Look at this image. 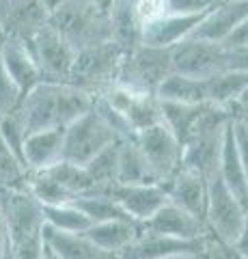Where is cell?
I'll list each match as a JSON object with an SVG mask.
<instances>
[{
	"label": "cell",
	"instance_id": "6da1fadb",
	"mask_svg": "<svg viewBox=\"0 0 248 259\" xmlns=\"http://www.w3.org/2000/svg\"><path fill=\"white\" fill-rule=\"evenodd\" d=\"M93 106V95L71 82L41 80L22 95L15 112L20 115L26 134L39 130L67 127L71 121L84 115Z\"/></svg>",
	"mask_w": 248,
	"mask_h": 259
},
{
	"label": "cell",
	"instance_id": "7a4b0ae2",
	"mask_svg": "<svg viewBox=\"0 0 248 259\" xmlns=\"http://www.w3.org/2000/svg\"><path fill=\"white\" fill-rule=\"evenodd\" d=\"M0 212L9 236V255L13 259H41L45 248L43 205L28 186L0 190Z\"/></svg>",
	"mask_w": 248,
	"mask_h": 259
},
{
	"label": "cell",
	"instance_id": "3957f363",
	"mask_svg": "<svg viewBox=\"0 0 248 259\" xmlns=\"http://www.w3.org/2000/svg\"><path fill=\"white\" fill-rule=\"evenodd\" d=\"M233 117H235L233 108L207 104L194 127H192L190 136L183 143L181 164L201 173L207 182L218 175L222 141H225V132Z\"/></svg>",
	"mask_w": 248,
	"mask_h": 259
},
{
	"label": "cell",
	"instance_id": "277c9868",
	"mask_svg": "<svg viewBox=\"0 0 248 259\" xmlns=\"http://www.w3.org/2000/svg\"><path fill=\"white\" fill-rule=\"evenodd\" d=\"M47 22L74 46L76 52L113 39L108 9L97 0H65L50 13Z\"/></svg>",
	"mask_w": 248,
	"mask_h": 259
},
{
	"label": "cell",
	"instance_id": "5b68a950",
	"mask_svg": "<svg viewBox=\"0 0 248 259\" xmlns=\"http://www.w3.org/2000/svg\"><path fill=\"white\" fill-rule=\"evenodd\" d=\"M125 48L115 39H106L95 46L82 48L76 52L69 82L76 84L91 95H97L106 87L117 82L119 69L125 59Z\"/></svg>",
	"mask_w": 248,
	"mask_h": 259
},
{
	"label": "cell",
	"instance_id": "8992f818",
	"mask_svg": "<svg viewBox=\"0 0 248 259\" xmlns=\"http://www.w3.org/2000/svg\"><path fill=\"white\" fill-rule=\"evenodd\" d=\"M171 74V48H154L140 44L125 52L117 82L132 91L156 95L158 87Z\"/></svg>",
	"mask_w": 248,
	"mask_h": 259
},
{
	"label": "cell",
	"instance_id": "52a82bcc",
	"mask_svg": "<svg viewBox=\"0 0 248 259\" xmlns=\"http://www.w3.org/2000/svg\"><path fill=\"white\" fill-rule=\"evenodd\" d=\"M115 141H119L117 132L91 106V110H86L84 115H80L65 127V134H63V160L84 166L86 162L93 160L102 149H106Z\"/></svg>",
	"mask_w": 248,
	"mask_h": 259
},
{
	"label": "cell",
	"instance_id": "ba28073f",
	"mask_svg": "<svg viewBox=\"0 0 248 259\" xmlns=\"http://www.w3.org/2000/svg\"><path fill=\"white\" fill-rule=\"evenodd\" d=\"M246 205L231 192L220 177L216 175L207 182V205H205V229L212 238L235 244L242 231Z\"/></svg>",
	"mask_w": 248,
	"mask_h": 259
},
{
	"label": "cell",
	"instance_id": "9c48e42d",
	"mask_svg": "<svg viewBox=\"0 0 248 259\" xmlns=\"http://www.w3.org/2000/svg\"><path fill=\"white\" fill-rule=\"evenodd\" d=\"M171 69L190 78H210L229 69V50L218 41L186 37L171 48Z\"/></svg>",
	"mask_w": 248,
	"mask_h": 259
},
{
	"label": "cell",
	"instance_id": "30bf717a",
	"mask_svg": "<svg viewBox=\"0 0 248 259\" xmlns=\"http://www.w3.org/2000/svg\"><path fill=\"white\" fill-rule=\"evenodd\" d=\"M134 141L138 145L140 153L145 156L156 182L164 184L166 180H171L175 171L181 166L183 147L162 121L140 130V132L134 136Z\"/></svg>",
	"mask_w": 248,
	"mask_h": 259
},
{
	"label": "cell",
	"instance_id": "8fae6325",
	"mask_svg": "<svg viewBox=\"0 0 248 259\" xmlns=\"http://www.w3.org/2000/svg\"><path fill=\"white\" fill-rule=\"evenodd\" d=\"M30 50L41 69V76L47 82H69L74 67L76 50L50 22L43 24L30 39Z\"/></svg>",
	"mask_w": 248,
	"mask_h": 259
},
{
	"label": "cell",
	"instance_id": "7c38bea8",
	"mask_svg": "<svg viewBox=\"0 0 248 259\" xmlns=\"http://www.w3.org/2000/svg\"><path fill=\"white\" fill-rule=\"evenodd\" d=\"M95 97H100L110 108H115L119 115L127 121V125L132 127L134 136L138 134L140 130L162 121V117H160V102L156 95L138 93V91H132V89L119 84V82H113Z\"/></svg>",
	"mask_w": 248,
	"mask_h": 259
},
{
	"label": "cell",
	"instance_id": "4fadbf2b",
	"mask_svg": "<svg viewBox=\"0 0 248 259\" xmlns=\"http://www.w3.org/2000/svg\"><path fill=\"white\" fill-rule=\"evenodd\" d=\"M207 240L210 233L201 238H175L140 229L136 240L121 253V259H166L183 253H205Z\"/></svg>",
	"mask_w": 248,
	"mask_h": 259
},
{
	"label": "cell",
	"instance_id": "5bb4252c",
	"mask_svg": "<svg viewBox=\"0 0 248 259\" xmlns=\"http://www.w3.org/2000/svg\"><path fill=\"white\" fill-rule=\"evenodd\" d=\"M119 205H121L127 216L142 225L147 218L156 212L160 205L166 201V190L160 182H149V184H113L106 190Z\"/></svg>",
	"mask_w": 248,
	"mask_h": 259
},
{
	"label": "cell",
	"instance_id": "9a60e30c",
	"mask_svg": "<svg viewBox=\"0 0 248 259\" xmlns=\"http://www.w3.org/2000/svg\"><path fill=\"white\" fill-rule=\"evenodd\" d=\"M210 11V9H207ZM207 11L199 13H164L140 26V44L154 48H173L199 26Z\"/></svg>",
	"mask_w": 248,
	"mask_h": 259
},
{
	"label": "cell",
	"instance_id": "2e32d148",
	"mask_svg": "<svg viewBox=\"0 0 248 259\" xmlns=\"http://www.w3.org/2000/svg\"><path fill=\"white\" fill-rule=\"evenodd\" d=\"M166 199L171 203L179 205L181 209H186L192 216L201 218L205 223V205H207V180L192 171L188 166H179L171 180H166L164 184Z\"/></svg>",
	"mask_w": 248,
	"mask_h": 259
},
{
	"label": "cell",
	"instance_id": "e0dca14e",
	"mask_svg": "<svg viewBox=\"0 0 248 259\" xmlns=\"http://www.w3.org/2000/svg\"><path fill=\"white\" fill-rule=\"evenodd\" d=\"M3 63L22 95L28 93L35 84L43 80L41 69L35 61V54L30 50V44L15 35H9V32L3 35Z\"/></svg>",
	"mask_w": 248,
	"mask_h": 259
},
{
	"label": "cell",
	"instance_id": "ac0fdd59",
	"mask_svg": "<svg viewBox=\"0 0 248 259\" xmlns=\"http://www.w3.org/2000/svg\"><path fill=\"white\" fill-rule=\"evenodd\" d=\"M246 18H248V0H225V3L210 7V11L199 22V26L190 32V37L222 44Z\"/></svg>",
	"mask_w": 248,
	"mask_h": 259
},
{
	"label": "cell",
	"instance_id": "d6986e66",
	"mask_svg": "<svg viewBox=\"0 0 248 259\" xmlns=\"http://www.w3.org/2000/svg\"><path fill=\"white\" fill-rule=\"evenodd\" d=\"M140 229L154 231V233H164V236H175V238H201L207 236L205 223L201 218L192 216L179 205L166 201L164 205H160L154 214H151L145 223L140 225Z\"/></svg>",
	"mask_w": 248,
	"mask_h": 259
},
{
	"label": "cell",
	"instance_id": "ffe728a7",
	"mask_svg": "<svg viewBox=\"0 0 248 259\" xmlns=\"http://www.w3.org/2000/svg\"><path fill=\"white\" fill-rule=\"evenodd\" d=\"M63 134H65V127L39 130V132L26 134L22 145V162L28 173L43 171L63 160Z\"/></svg>",
	"mask_w": 248,
	"mask_h": 259
},
{
	"label": "cell",
	"instance_id": "44dd1931",
	"mask_svg": "<svg viewBox=\"0 0 248 259\" xmlns=\"http://www.w3.org/2000/svg\"><path fill=\"white\" fill-rule=\"evenodd\" d=\"M140 231V225L134 221H123V218H115V221H102L93 223L89 229L84 231V236L89 238L95 246L108 253L121 255L123 250L132 244Z\"/></svg>",
	"mask_w": 248,
	"mask_h": 259
},
{
	"label": "cell",
	"instance_id": "7402d4cb",
	"mask_svg": "<svg viewBox=\"0 0 248 259\" xmlns=\"http://www.w3.org/2000/svg\"><path fill=\"white\" fill-rule=\"evenodd\" d=\"M218 177L227 188L235 194L248 207V180L239 160V153L235 147V136H233V119L225 132V141H222V151H220V162H218Z\"/></svg>",
	"mask_w": 248,
	"mask_h": 259
},
{
	"label": "cell",
	"instance_id": "603a6c76",
	"mask_svg": "<svg viewBox=\"0 0 248 259\" xmlns=\"http://www.w3.org/2000/svg\"><path fill=\"white\" fill-rule=\"evenodd\" d=\"M43 236L45 244L57 250L63 259H121V255L95 246L84 233H63L45 225Z\"/></svg>",
	"mask_w": 248,
	"mask_h": 259
},
{
	"label": "cell",
	"instance_id": "cb8c5ba5",
	"mask_svg": "<svg viewBox=\"0 0 248 259\" xmlns=\"http://www.w3.org/2000/svg\"><path fill=\"white\" fill-rule=\"evenodd\" d=\"M156 182L154 173L140 153L134 139L117 141V177L115 184H149Z\"/></svg>",
	"mask_w": 248,
	"mask_h": 259
},
{
	"label": "cell",
	"instance_id": "d4e9b609",
	"mask_svg": "<svg viewBox=\"0 0 248 259\" xmlns=\"http://www.w3.org/2000/svg\"><path fill=\"white\" fill-rule=\"evenodd\" d=\"M207 82V104L222 108H235L239 97L248 87V71L244 69H225L220 74L205 78Z\"/></svg>",
	"mask_w": 248,
	"mask_h": 259
},
{
	"label": "cell",
	"instance_id": "484cf974",
	"mask_svg": "<svg viewBox=\"0 0 248 259\" xmlns=\"http://www.w3.org/2000/svg\"><path fill=\"white\" fill-rule=\"evenodd\" d=\"M160 102V117L162 123L175 134V139L181 143H186L190 136L192 127L201 117V112L205 110L207 104H183V102H169V100H158Z\"/></svg>",
	"mask_w": 248,
	"mask_h": 259
},
{
	"label": "cell",
	"instance_id": "4316f807",
	"mask_svg": "<svg viewBox=\"0 0 248 259\" xmlns=\"http://www.w3.org/2000/svg\"><path fill=\"white\" fill-rule=\"evenodd\" d=\"M156 97L158 100L183 102V104H207V82L205 78L171 74L158 87Z\"/></svg>",
	"mask_w": 248,
	"mask_h": 259
},
{
	"label": "cell",
	"instance_id": "83f0119b",
	"mask_svg": "<svg viewBox=\"0 0 248 259\" xmlns=\"http://www.w3.org/2000/svg\"><path fill=\"white\" fill-rule=\"evenodd\" d=\"M43 171L57 182L63 190H67L71 197H80V194H93V192H100L95 182L91 180L89 171L82 166V164H74V162H67V160H59L57 164L43 168Z\"/></svg>",
	"mask_w": 248,
	"mask_h": 259
},
{
	"label": "cell",
	"instance_id": "f1b7e54d",
	"mask_svg": "<svg viewBox=\"0 0 248 259\" xmlns=\"http://www.w3.org/2000/svg\"><path fill=\"white\" fill-rule=\"evenodd\" d=\"M74 203L82 209V214L93 223L102 221H115V218H123V221H132L127 212L110 197L108 192H93V194H80V197L71 199ZM136 223V221H134Z\"/></svg>",
	"mask_w": 248,
	"mask_h": 259
},
{
	"label": "cell",
	"instance_id": "f546056e",
	"mask_svg": "<svg viewBox=\"0 0 248 259\" xmlns=\"http://www.w3.org/2000/svg\"><path fill=\"white\" fill-rule=\"evenodd\" d=\"M43 218L45 225L63 233H84L91 227V221L82 214L74 201L57 205H43Z\"/></svg>",
	"mask_w": 248,
	"mask_h": 259
},
{
	"label": "cell",
	"instance_id": "4dcf8cb0",
	"mask_svg": "<svg viewBox=\"0 0 248 259\" xmlns=\"http://www.w3.org/2000/svg\"><path fill=\"white\" fill-rule=\"evenodd\" d=\"M28 168L24 162L15 156L13 149L7 145V141L0 134V190H11L26 186L28 180Z\"/></svg>",
	"mask_w": 248,
	"mask_h": 259
},
{
	"label": "cell",
	"instance_id": "1f68e13d",
	"mask_svg": "<svg viewBox=\"0 0 248 259\" xmlns=\"http://www.w3.org/2000/svg\"><path fill=\"white\" fill-rule=\"evenodd\" d=\"M84 168L89 171L97 190L106 192L108 186H113L117 177V141L113 145H108L106 149H102L93 160L86 162Z\"/></svg>",
	"mask_w": 248,
	"mask_h": 259
},
{
	"label": "cell",
	"instance_id": "d6a6232c",
	"mask_svg": "<svg viewBox=\"0 0 248 259\" xmlns=\"http://www.w3.org/2000/svg\"><path fill=\"white\" fill-rule=\"evenodd\" d=\"M3 35L5 32L0 30V117L11 112L22 100L20 89L15 87V82L11 80L9 71H7L5 63H3Z\"/></svg>",
	"mask_w": 248,
	"mask_h": 259
},
{
	"label": "cell",
	"instance_id": "836d02e7",
	"mask_svg": "<svg viewBox=\"0 0 248 259\" xmlns=\"http://www.w3.org/2000/svg\"><path fill=\"white\" fill-rule=\"evenodd\" d=\"M233 136H235V147L239 153V160H242L246 180H248V123L242 117H233Z\"/></svg>",
	"mask_w": 248,
	"mask_h": 259
},
{
	"label": "cell",
	"instance_id": "e575fe53",
	"mask_svg": "<svg viewBox=\"0 0 248 259\" xmlns=\"http://www.w3.org/2000/svg\"><path fill=\"white\" fill-rule=\"evenodd\" d=\"M205 259H246L233 244H227V242H220L210 236L205 246Z\"/></svg>",
	"mask_w": 248,
	"mask_h": 259
},
{
	"label": "cell",
	"instance_id": "d590c367",
	"mask_svg": "<svg viewBox=\"0 0 248 259\" xmlns=\"http://www.w3.org/2000/svg\"><path fill=\"white\" fill-rule=\"evenodd\" d=\"M166 13H199L212 7L210 0H164Z\"/></svg>",
	"mask_w": 248,
	"mask_h": 259
},
{
	"label": "cell",
	"instance_id": "8d00e7d4",
	"mask_svg": "<svg viewBox=\"0 0 248 259\" xmlns=\"http://www.w3.org/2000/svg\"><path fill=\"white\" fill-rule=\"evenodd\" d=\"M222 46H227V48H248V18L231 32L225 41H222Z\"/></svg>",
	"mask_w": 248,
	"mask_h": 259
},
{
	"label": "cell",
	"instance_id": "74e56055",
	"mask_svg": "<svg viewBox=\"0 0 248 259\" xmlns=\"http://www.w3.org/2000/svg\"><path fill=\"white\" fill-rule=\"evenodd\" d=\"M233 246L248 259V207H246V216H244L242 231H239V236H237V240H235V244H233Z\"/></svg>",
	"mask_w": 248,
	"mask_h": 259
},
{
	"label": "cell",
	"instance_id": "f35d334b",
	"mask_svg": "<svg viewBox=\"0 0 248 259\" xmlns=\"http://www.w3.org/2000/svg\"><path fill=\"white\" fill-rule=\"evenodd\" d=\"M7 253H9V236H7V225L3 212H0V259H5Z\"/></svg>",
	"mask_w": 248,
	"mask_h": 259
},
{
	"label": "cell",
	"instance_id": "ab89813d",
	"mask_svg": "<svg viewBox=\"0 0 248 259\" xmlns=\"http://www.w3.org/2000/svg\"><path fill=\"white\" fill-rule=\"evenodd\" d=\"M63 3H65V0H41V5L47 9V13H52V11L57 9V7H61Z\"/></svg>",
	"mask_w": 248,
	"mask_h": 259
},
{
	"label": "cell",
	"instance_id": "60d3db41",
	"mask_svg": "<svg viewBox=\"0 0 248 259\" xmlns=\"http://www.w3.org/2000/svg\"><path fill=\"white\" fill-rule=\"evenodd\" d=\"M166 259H205V253H183V255H173Z\"/></svg>",
	"mask_w": 248,
	"mask_h": 259
},
{
	"label": "cell",
	"instance_id": "b9f144b4",
	"mask_svg": "<svg viewBox=\"0 0 248 259\" xmlns=\"http://www.w3.org/2000/svg\"><path fill=\"white\" fill-rule=\"evenodd\" d=\"M41 259H63L59 253H57V250H52L50 246H47L45 244V248H43V255H41Z\"/></svg>",
	"mask_w": 248,
	"mask_h": 259
},
{
	"label": "cell",
	"instance_id": "7bdbcfd3",
	"mask_svg": "<svg viewBox=\"0 0 248 259\" xmlns=\"http://www.w3.org/2000/svg\"><path fill=\"white\" fill-rule=\"evenodd\" d=\"M248 106V87H246V91L242 93V97H239V102L235 104V108L233 110H237V108H246Z\"/></svg>",
	"mask_w": 248,
	"mask_h": 259
},
{
	"label": "cell",
	"instance_id": "ee69618b",
	"mask_svg": "<svg viewBox=\"0 0 248 259\" xmlns=\"http://www.w3.org/2000/svg\"><path fill=\"white\" fill-rule=\"evenodd\" d=\"M233 112H235L237 117H242L246 123H248V106H246V108H237V110H233Z\"/></svg>",
	"mask_w": 248,
	"mask_h": 259
},
{
	"label": "cell",
	"instance_id": "f6af8a7d",
	"mask_svg": "<svg viewBox=\"0 0 248 259\" xmlns=\"http://www.w3.org/2000/svg\"><path fill=\"white\" fill-rule=\"evenodd\" d=\"M212 5H218V3H225V0H210Z\"/></svg>",
	"mask_w": 248,
	"mask_h": 259
},
{
	"label": "cell",
	"instance_id": "bcb514c9",
	"mask_svg": "<svg viewBox=\"0 0 248 259\" xmlns=\"http://www.w3.org/2000/svg\"><path fill=\"white\" fill-rule=\"evenodd\" d=\"M5 259H13V257H11V255H9V253H7V257H5Z\"/></svg>",
	"mask_w": 248,
	"mask_h": 259
},
{
	"label": "cell",
	"instance_id": "7dc6e473",
	"mask_svg": "<svg viewBox=\"0 0 248 259\" xmlns=\"http://www.w3.org/2000/svg\"><path fill=\"white\" fill-rule=\"evenodd\" d=\"M0 30H3V28H0Z\"/></svg>",
	"mask_w": 248,
	"mask_h": 259
}]
</instances>
